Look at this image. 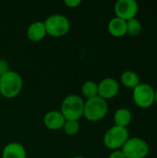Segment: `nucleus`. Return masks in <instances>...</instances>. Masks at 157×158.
Listing matches in <instances>:
<instances>
[{
    "instance_id": "7",
    "label": "nucleus",
    "mask_w": 157,
    "mask_h": 158,
    "mask_svg": "<svg viewBox=\"0 0 157 158\" xmlns=\"http://www.w3.org/2000/svg\"><path fill=\"white\" fill-rule=\"evenodd\" d=\"M155 90L148 83H140L133 89V101L140 108H149L155 104Z\"/></svg>"
},
{
    "instance_id": "19",
    "label": "nucleus",
    "mask_w": 157,
    "mask_h": 158,
    "mask_svg": "<svg viewBox=\"0 0 157 158\" xmlns=\"http://www.w3.org/2000/svg\"><path fill=\"white\" fill-rule=\"evenodd\" d=\"M8 63L4 60V59H0V76L3 75L4 73H6V71H8Z\"/></svg>"
},
{
    "instance_id": "20",
    "label": "nucleus",
    "mask_w": 157,
    "mask_h": 158,
    "mask_svg": "<svg viewBox=\"0 0 157 158\" xmlns=\"http://www.w3.org/2000/svg\"><path fill=\"white\" fill-rule=\"evenodd\" d=\"M108 158H126L123 152L121 151V149L119 150H114L112 151V153L109 155V157Z\"/></svg>"
},
{
    "instance_id": "17",
    "label": "nucleus",
    "mask_w": 157,
    "mask_h": 158,
    "mask_svg": "<svg viewBox=\"0 0 157 158\" xmlns=\"http://www.w3.org/2000/svg\"><path fill=\"white\" fill-rule=\"evenodd\" d=\"M142 31V23L141 21L136 19H130L127 20V33L131 36H137Z\"/></svg>"
},
{
    "instance_id": "11",
    "label": "nucleus",
    "mask_w": 157,
    "mask_h": 158,
    "mask_svg": "<svg viewBox=\"0 0 157 158\" xmlns=\"http://www.w3.org/2000/svg\"><path fill=\"white\" fill-rule=\"evenodd\" d=\"M26 157H27V153L25 147L19 143H9L4 147L2 151V158Z\"/></svg>"
},
{
    "instance_id": "16",
    "label": "nucleus",
    "mask_w": 157,
    "mask_h": 158,
    "mask_svg": "<svg viewBox=\"0 0 157 158\" xmlns=\"http://www.w3.org/2000/svg\"><path fill=\"white\" fill-rule=\"evenodd\" d=\"M81 94L87 99L98 96V84L93 81H85L81 86Z\"/></svg>"
},
{
    "instance_id": "21",
    "label": "nucleus",
    "mask_w": 157,
    "mask_h": 158,
    "mask_svg": "<svg viewBox=\"0 0 157 158\" xmlns=\"http://www.w3.org/2000/svg\"><path fill=\"white\" fill-rule=\"evenodd\" d=\"M64 3L68 7H77L81 3V0H65Z\"/></svg>"
},
{
    "instance_id": "12",
    "label": "nucleus",
    "mask_w": 157,
    "mask_h": 158,
    "mask_svg": "<svg viewBox=\"0 0 157 158\" xmlns=\"http://www.w3.org/2000/svg\"><path fill=\"white\" fill-rule=\"evenodd\" d=\"M46 35V31L43 21L32 22L27 30V37L32 42H39Z\"/></svg>"
},
{
    "instance_id": "13",
    "label": "nucleus",
    "mask_w": 157,
    "mask_h": 158,
    "mask_svg": "<svg viewBox=\"0 0 157 158\" xmlns=\"http://www.w3.org/2000/svg\"><path fill=\"white\" fill-rule=\"evenodd\" d=\"M107 29L111 35L115 37H122L127 34V21L115 17L109 20Z\"/></svg>"
},
{
    "instance_id": "2",
    "label": "nucleus",
    "mask_w": 157,
    "mask_h": 158,
    "mask_svg": "<svg viewBox=\"0 0 157 158\" xmlns=\"http://www.w3.org/2000/svg\"><path fill=\"white\" fill-rule=\"evenodd\" d=\"M83 110L84 101L80 95L69 94L62 101L60 112L66 120L78 121L83 116Z\"/></svg>"
},
{
    "instance_id": "15",
    "label": "nucleus",
    "mask_w": 157,
    "mask_h": 158,
    "mask_svg": "<svg viewBox=\"0 0 157 158\" xmlns=\"http://www.w3.org/2000/svg\"><path fill=\"white\" fill-rule=\"evenodd\" d=\"M120 81L125 87L130 89H134L141 83L139 75L132 70L124 71L120 76Z\"/></svg>"
},
{
    "instance_id": "22",
    "label": "nucleus",
    "mask_w": 157,
    "mask_h": 158,
    "mask_svg": "<svg viewBox=\"0 0 157 158\" xmlns=\"http://www.w3.org/2000/svg\"><path fill=\"white\" fill-rule=\"evenodd\" d=\"M155 103L157 104V90H155Z\"/></svg>"
},
{
    "instance_id": "10",
    "label": "nucleus",
    "mask_w": 157,
    "mask_h": 158,
    "mask_svg": "<svg viewBox=\"0 0 157 158\" xmlns=\"http://www.w3.org/2000/svg\"><path fill=\"white\" fill-rule=\"evenodd\" d=\"M66 119L59 110H50L43 117L44 126L52 131H56L63 128Z\"/></svg>"
},
{
    "instance_id": "18",
    "label": "nucleus",
    "mask_w": 157,
    "mask_h": 158,
    "mask_svg": "<svg viewBox=\"0 0 157 158\" xmlns=\"http://www.w3.org/2000/svg\"><path fill=\"white\" fill-rule=\"evenodd\" d=\"M64 131L67 135H75L80 131V124L76 120H66L63 126Z\"/></svg>"
},
{
    "instance_id": "3",
    "label": "nucleus",
    "mask_w": 157,
    "mask_h": 158,
    "mask_svg": "<svg viewBox=\"0 0 157 158\" xmlns=\"http://www.w3.org/2000/svg\"><path fill=\"white\" fill-rule=\"evenodd\" d=\"M108 111V104L106 100L100 96H95L93 98L87 99L84 102L83 116L87 120L95 122L103 119Z\"/></svg>"
},
{
    "instance_id": "4",
    "label": "nucleus",
    "mask_w": 157,
    "mask_h": 158,
    "mask_svg": "<svg viewBox=\"0 0 157 158\" xmlns=\"http://www.w3.org/2000/svg\"><path fill=\"white\" fill-rule=\"evenodd\" d=\"M46 34L53 37H61L66 35L70 29L68 19L62 14H53L43 21Z\"/></svg>"
},
{
    "instance_id": "8",
    "label": "nucleus",
    "mask_w": 157,
    "mask_h": 158,
    "mask_svg": "<svg viewBox=\"0 0 157 158\" xmlns=\"http://www.w3.org/2000/svg\"><path fill=\"white\" fill-rule=\"evenodd\" d=\"M114 10L116 17L127 21L136 18L139 11V5L135 0H118L115 4Z\"/></svg>"
},
{
    "instance_id": "23",
    "label": "nucleus",
    "mask_w": 157,
    "mask_h": 158,
    "mask_svg": "<svg viewBox=\"0 0 157 158\" xmlns=\"http://www.w3.org/2000/svg\"><path fill=\"white\" fill-rule=\"evenodd\" d=\"M72 158H86V157H84V156H74V157H72Z\"/></svg>"
},
{
    "instance_id": "9",
    "label": "nucleus",
    "mask_w": 157,
    "mask_h": 158,
    "mask_svg": "<svg viewBox=\"0 0 157 158\" xmlns=\"http://www.w3.org/2000/svg\"><path fill=\"white\" fill-rule=\"evenodd\" d=\"M119 92V84L114 78L103 79L98 83V96L105 100L114 98Z\"/></svg>"
},
{
    "instance_id": "5",
    "label": "nucleus",
    "mask_w": 157,
    "mask_h": 158,
    "mask_svg": "<svg viewBox=\"0 0 157 158\" xmlns=\"http://www.w3.org/2000/svg\"><path fill=\"white\" fill-rule=\"evenodd\" d=\"M130 138L127 128L118 126L111 127L104 135V144L110 150H119Z\"/></svg>"
},
{
    "instance_id": "6",
    "label": "nucleus",
    "mask_w": 157,
    "mask_h": 158,
    "mask_svg": "<svg viewBox=\"0 0 157 158\" xmlns=\"http://www.w3.org/2000/svg\"><path fill=\"white\" fill-rule=\"evenodd\" d=\"M121 151L126 158H145L149 154V145L145 140L132 137L128 139Z\"/></svg>"
},
{
    "instance_id": "14",
    "label": "nucleus",
    "mask_w": 157,
    "mask_h": 158,
    "mask_svg": "<svg viewBox=\"0 0 157 158\" xmlns=\"http://www.w3.org/2000/svg\"><path fill=\"white\" fill-rule=\"evenodd\" d=\"M131 113L128 108H118L114 114V122L116 126L127 128L131 122Z\"/></svg>"
},
{
    "instance_id": "1",
    "label": "nucleus",
    "mask_w": 157,
    "mask_h": 158,
    "mask_svg": "<svg viewBox=\"0 0 157 158\" xmlns=\"http://www.w3.org/2000/svg\"><path fill=\"white\" fill-rule=\"evenodd\" d=\"M23 86L22 77L14 70H8L0 76V94L7 99L19 94Z\"/></svg>"
}]
</instances>
